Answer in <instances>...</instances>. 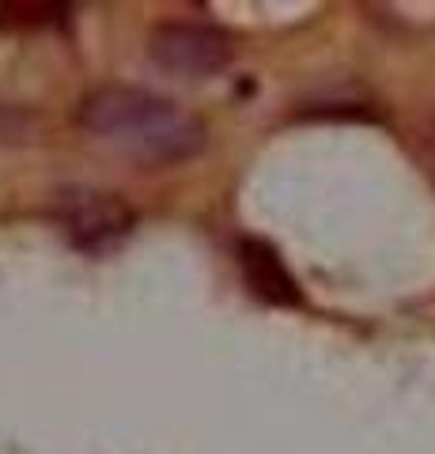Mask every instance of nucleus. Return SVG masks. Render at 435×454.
<instances>
[{"mask_svg":"<svg viewBox=\"0 0 435 454\" xmlns=\"http://www.w3.org/2000/svg\"><path fill=\"white\" fill-rule=\"evenodd\" d=\"M80 125L110 145L133 152L136 160L156 163L193 160L208 145V129L201 118L182 110L175 98L129 88V83L95 88L80 103Z\"/></svg>","mask_w":435,"mask_h":454,"instance_id":"nucleus-1","label":"nucleus"},{"mask_svg":"<svg viewBox=\"0 0 435 454\" xmlns=\"http://www.w3.org/2000/svg\"><path fill=\"white\" fill-rule=\"evenodd\" d=\"M238 269H243L246 288L258 295V300L273 303V307H299L303 292L299 280L291 277V269L280 258V250L265 239H243L238 243Z\"/></svg>","mask_w":435,"mask_h":454,"instance_id":"nucleus-4","label":"nucleus"},{"mask_svg":"<svg viewBox=\"0 0 435 454\" xmlns=\"http://www.w3.org/2000/svg\"><path fill=\"white\" fill-rule=\"evenodd\" d=\"M148 57L163 73L205 80L235 61V38L216 23H159L148 35Z\"/></svg>","mask_w":435,"mask_h":454,"instance_id":"nucleus-2","label":"nucleus"},{"mask_svg":"<svg viewBox=\"0 0 435 454\" xmlns=\"http://www.w3.org/2000/svg\"><path fill=\"white\" fill-rule=\"evenodd\" d=\"M68 16V4H0V20L8 23H23V27H35V23H58Z\"/></svg>","mask_w":435,"mask_h":454,"instance_id":"nucleus-5","label":"nucleus"},{"mask_svg":"<svg viewBox=\"0 0 435 454\" xmlns=\"http://www.w3.org/2000/svg\"><path fill=\"white\" fill-rule=\"evenodd\" d=\"M58 216L73 243L83 250H103L118 243L133 231L136 212L129 208L121 193L110 190H91V186H73L58 197Z\"/></svg>","mask_w":435,"mask_h":454,"instance_id":"nucleus-3","label":"nucleus"}]
</instances>
